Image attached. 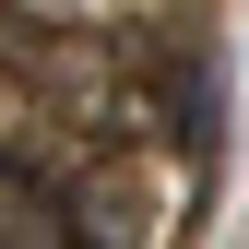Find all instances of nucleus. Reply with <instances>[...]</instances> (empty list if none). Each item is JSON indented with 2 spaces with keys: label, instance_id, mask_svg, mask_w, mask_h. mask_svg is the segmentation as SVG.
I'll return each mask as SVG.
<instances>
[{
  "label": "nucleus",
  "instance_id": "obj_1",
  "mask_svg": "<svg viewBox=\"0 0 249 249\" xmlns=\"http://www.w3.org/2000/svg\"><path fill=\"white\" fill-rule=\"evenodd\" d=\"M59 237H83L71 190H48L36 166H12V154H0V249H59Z\"/></svg>",
  "mask_w": 249,
  "mask_h": 249
}]
</instances>
